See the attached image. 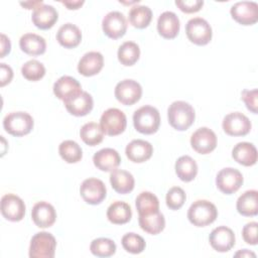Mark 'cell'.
Segmentation results:
<instances>
[{"label":"cell","instance_id":"obj_30","mask_svg":"<svg viewBox=\"0 0 258 258\" xmlns=\"http://www.w3.org/2000/svg\"><path fill=\"white\" fill-rule=\"evenodd\" d=\"M132 211L131 207L121 201H116L111 204L107 210V218L108 220L116 225L126 224L131 220Z\"/></svg>","mask_w":258,"mask_h":258},{"label":"cell","instance_id":"obj_3","mask_svg":"<svg viewBox=\"0 0 258 258\" xmlns=\"http://www.w3.org/2000/svg\"><path fill=\"white\" fill-rule=\"evenodd\" d=\"M218 217L216 206L207 200H198L192 203L187 211L188 221L196 227H206Z\"/></svg>","mask_w":258,"mask_h":258},{"label":"cell","instance_id":"obj_40","mask_svg":"<svg viewBox=\"0 0 258 258\" xmlns=\"http://www.w3.org/2000/svg\"><path fill=\"white\" fill-rule=\"evenodd\" d=\"M123 248L132 254H139L141 253L146 246L144 239L135 233H127L122 237L121 240Z\"/></svg>","mask_w":258,"mask_h":258},{"label":"cell","instance_id":"obj_35","mask_svg":"<svg viewBox=\"0 0 258 258\" xmlns=\"http://www.w3.org/2000/svg\"><path fill=\"white\" fill-rule=\"evenodd\" d=\"M152 19V11L148 6L135 5L129 11V22L132 26L142 29L149 25Z\"/></svg>","mask_w":258,"mask_h":258},{"label":"cell","instance_id":"obj_20","mask_svg":"<svg viewBox=\"0 0 258 258\" xmlns=\"http://www.w3.org/2000/svg\"><path fill=\"white\" fill-rule=\"evenodd\" d=\"M125 153L130 161L135 163H142L151 157L153 153V147L148 141L142 139H134L127 144Z\"/></svg>","mask_w":258,"mask_h":258},{"label":"cell","instance_id":"obj_13","mask_svg":"<svg viewBox=\"0 0 258 258\" xmlns=\"http://www.w3.org/2000/svg\"><path fill=\"white\" fill-rule=\"evenodd\" d=\"M234 20L242 25H252L258 20V4L254 1H240L231 7Z\"/></svg>","mask_w":258,"mask_h":258},{"label":"cell","instance_id":"obj_34","mask_svg":"<svg viewBox=\"0 0 258 258\" xmlns=\"http://www.w3.org/2000/svg\"><path fill=\"white\" fill-rule=\"evenodd\" d=\"M104 134L105 133L101 125L95 122L84 124L80 130V136L82 140L90 146H96L100 144L103 141Z\"/></svg>","mask_w":258,"mask_h":258},{"label":"cell","instance_id":"obj_25","mask_svg":"<svg viewBox=\"0 0 258 258\" xmlns=\"http://www.w3.org/2000/svg\"><path fill=\"white\" fill-rule=\"evenodd\" d=\"M56 40L66 48H74L80 44L82 40V32L77 25L68 22L58 28Z\"/></svg>","mask_w":258,"mask_h":258},{"label":"cell","instance_id":"obj_32","mask_svg":"<svg viewBox=\"0 0 258 258\" xmlns=\"http://www.w3.org/2000/svg\"><path fill=\"white\" fill-rule=\"evenodd\" d=\"M175 172L180 180L190 181L197 176L198 164L190 156L182 155L175 162Z\"/></svg>","mask_w":258,"mask_h":258},{"label":"cell","instance_id":"obj_44","mask_svg":"<svg viewBox=\"0 0 258 258\" xmlns=\"http://www.w3.org/2000/svg\"><path fill=\"white\" fill-rule=\"evenodd\" d=\"M175 5L185 13H194L201 10L204 5L203 0H176Z\"/></svg>","mask_w":258,"mask_h":258},{"label":"cell","instance_id":"obj_12","mask_svg":"<svg viewBox=\"0 0 258 258\" xmlns=\"http://www.w3.org/2000/svg\"><path fill=\"white\" fill-rule=\"evenodd\" d=\"M102 28L108 37L113 39L120 38L127 30L126 17L119 11H111L104 16L102 20Z\"/></svg>","mask_w":258,"mask_h":258},{"label":"cell","instance_id":"obj_7","mask_svg":"<svg viewBox=\"0 0 258 258\" xmlns=\"http://www.w3.org/2000/svg\"><path fill=\"white\" fill-rule=\"evenodd\" d=\"M100 125L105 134L109 136L119 135L126 128V115L117 108H109L102 114Z\"/></svg>","mask_w":258,"mask_h":258},{"label":"cell","instance_id":"obj_45","mask_svg":"<svg viewBox=\"0 0 258 258\" xmlns=\"http://www.w3.org/2000/svg\"><path fill=\"white\" fill-rule=\"evenodd\" d=\"M0 74H1V80H0V86L4 87L5 85L9 84L13 78V71L12 69L7 66L6 63H0Z\"/></svg>","mask_w":258,"mask_h":258},{"label":"cell","instance_id":"obj_15","mask_svg":"<svg viewBox=\"0 0 258 258\" xmlns=\"http://www.w3.org/2000/svg\"><path fill=\"white\" fill-rule=\"evenodd\" d=\"M1 214L8 221H21L25 215V204L16 195H4L1 199Z\"/></svg>","mask_w":258,"mask_h":258},{"label":"cell","instance_id":"obj_1","mask_svg":"<svg viewBox=\"0 0 258 258\" xmlns=\"http://www.w3.org/2000/svg\"><path fill=\"white\" fill-rule=\"evenodd\" d=\"M167 118L170 126L178 131L188 129L196 118V113L191 105L184 101H175L167 109Z\"/></svg>","mask_w":258,"mask_h":258},{"label":"cell","instance_id":"obj_5","mask_svg":"<svg viewBox=\"0 0 258 258\" xmlns=\"http://www.w3.org/2000/svg\"><path fill=\"white\" fill-rule=\"evenodd\" d=\"M55 238L47 232L36 233L30 240V258H53L55 253Z\"/></svg>","mask_w":258,"mask_h":258},{"label":"cell","instance_id":"obj_43","mask_svg":"<svg viewBox=\"0 0 258 258\" xmlns=\"http://www.w3.org/2000/svg\"><path fill=\"white\" fill-rule=\"evenodd\" d=\"M257 228H258L257 222H250L243 227L242 236L244 241L247 244H250V245L257 244Z\"/></svg>","mask_w":258,"mask_h":258},{"label":"cell","instance_id":"obj_49","mask_svg":"<svg viewBox=\"0 0 258 258\" xmlns=\"http://www.w3.org/2000/svg\"><path fill=\"white\" fill-rule=\"evenodd\" d=\"M235 256H236V257H238V256H242V257L252 256V257H255V254H254L253 252H250V251H249V250H247V249H243L242 251L237 252V253L235 254Z\"/></svg>","mask_w":258,"mask_h":258},{"label":"cell","instance_id":"obj_47","mask_svg":"<svg viewBox=\"0 0 258 258\" xmlns=\"http://www.w3.org/2000/svg\"><path fill=\"white\" fill-rule=\"evenodd\" d=\"M61 4H63L68 9L70 10H76L79 9L83 4L84 0H68V1H61Z\"/></svg>","mask_w":258,"mask_h":258},{"label":"cell","instance_id":"obj_2","mask_svg":"<svg viewBox=\"0 0 258 258\" xmlns=\"http://www.w3.org/2000/svg\"><path fill=\"white\" fill-rule=\"evenodd\" d=\"M135 129L142 134L155 133L160 125V115L156 108L145 105L137 109L133 114Z\"/></svg>","mask_w":258,"mask_h":258},{"label":"cell","instance_id":"obj_37","mask_svg":"<svg viewBox=\"0 0 258 258\" xmlns=\"http://www.w3.org/2000/svg\"><path fill=\"white\" fill-rule=\"evenodd\" d=\"M60 157L68 163L79 162L83 157L81 146L73 140H64L58 146Z\"/></svg>","mask_w":258,"mask_h":258},{"label":"cell","instance_id":"obj_19","mask_svg":"<svg viewBox=\"0 0 258 258\" xmlns=\"http://www.w3.org/2000/svg\"><path fill=\"white\" fill-rule=\"evenodd\" d=\"M58 13L56 9L48 4H41L36 7L31 15L33 24L39 29L51 28L57 21Z\"/></svg>","mask_w":258,"mask_h":258},{"label":"cell","instance_id":"obj_10","mask_svg":"<svg viewBox=\"0 0 258 258\" xmlns=\"http://www.w3.org/2000/svg\"><path fill=\"white\" fill-rule=\"evenodd\" d=\"M114 94L116 99L121 104L130 106L140 100L142 95V88L136 81L126 79L116 85Z\"/></svg>","mask_w":258,"mask_h":258},{"label":"cell","instance_id":"obj_26","mask_svg":"<svg viewBox=\"0 0 258 258\" xmlns=\"http://www.w3.org/2000/svg\"><path fill=\"white\" fill-rule=\"evenodd\" d=\"M110 182L115 191L123 195L132 191L135 184L134 177L129 171L118 168L111 171Z\"/></svg>","mask_w":258,"mask_h":258},{"label":"cell","instance_id":"obj_31","mask_svg":"<svg viewBox=\"0 0 258 258\" xmlns=\"http://www.w3.org/2000/svg\"><path fill=\"white\" fill-rule=\"evenodd\" d=\"M139 226L148 234L157 235L165 227L164 216L158 211L148 215H139Z\"/></svg>","mask_w":258,"mask_h":258},{"label":"cell","instance_id":"obj_36","mask_svg":"<svg viewBox=\"0 0 258 258\" xmlns=\"http://www.w3.org/2000/svg\"><path fill=\"white\" fill-rule=\"evenodd\" d=\"M118 59L126 67L133 66L140 56V48L133 41H125L118 48Z\"/></svg>","mask_w":258,"mask_h":258},{"label":"cell","instance_id":"obj_21","mask_svg":"<svg viewBox=\"0 0 258 258\" xmlns=\"http://www.w3.org/2000/svg\"><path fill=\"white\" fill-rule=\"evenodd\" d=\"M82 91L81 84L70 76H62L53 84V94L63 102L80 94Z\"/></svg>","mask_w":258,"mask_h":258},{"label":"cell","instance_id":"obj_4","mask_svg":"<svg viewBox=\"0 0 258 258\" xmlns=\"http://www.w3.org/2000/svg\"><path fill=\"white\" fill-rule=\"evenodd\" d=\"M3 127L13 136H24L32 130L33 118L26 112H11L3 119Z\"/></svg>","mask_w":258,"mask_h":258},{"label":"cell","instance_id":"obj_27","mask_svg":"<svg viewBox=\"0 0 258 258\" xmlns=\"http://www.w3.org/2000/svg\"><path fill=\"white\" fill-rule=\"evenodd\" d=\"M232 156L239 164L251 166L257 161V149L250 142H239L234 146Z\"/></svg>","mask_w":258,"mask_h":258},{"label":"cell","instance_id":"obj_38","mask_svg":"<svg viewBox=\"0 0 258 258\" xmlns=\"http://www.w3.org/2000/svg\"><path fill=\"white\" fill-rule=\"evenodd\" d=\"M90 250L97 257H110L116 252V244L108 238H97L92 241Z\"/></svg>","mask_w":258,"mask_h":258},{"label":"cell","instance_id":"obj_18","mask_svg":"<svg viewBox=\"0 0 258 258\" xmlns=\"http://www.w3.org/2000/svg\"><path fill=\"white\" fill-rule=\"evenodd\" d=\"M31 218L37 227L48 228L54 224L56 213L53 206L49 203L38 202L32 208Z\"/></svg>","mask_w":258,"mask_h":258},{"label":"cell","instance_id":"obj_9","mask_svg":"<svg viewBox=\"0 0 258 258\" xmlns=\"http://www.w3.org/2000/svg\"><path fill=\"white\" fill-rule=\"evenodd\" d=\"M80 194L87 204L99 205L106 198L107 189L105 183L101 179L90 177L82 182Z\"/></svg>","mask_w":258,"mask_h":258},{"label":"cell","instance_id":"obj_23","mask_svg":"<svg viewBox=\"0 0 258 258\" xmlns=\"http://www.w3.org/2000/svg\"><path fill=\"white\" fill-rule=\"evenodd\" d=\"M104 66V57L99 51L85 53L78 63V71L85 77H92L100 73Z\"/></svg>","mask_w":258,"mask_h":258},{"label":"cell","instance_id":"obj_17","mask_svg":"<svg viewBox=\"0 0 258 258\" xmlns=\"http://www.w3.org/2000/svg\"><path fill=\"white\" fill-rule=\"evenodd\" d=\"M63 104L70 114L77 117H81L86 116L92 111L94 101L92 96L88 92L82 91L80 94L64 101Z\"/></svg>","mask_w":258,"mask_h":258},{"label":"cell","instance_id":"obj_11","mask_svg":"<svg viewBox=\"0 0 258 258\" xmlns=\"http://www.w3.org/2000/svg\"><path fill=\"white\" fill-rule=\"evenodd\" d=\"M222 126L225 133L230 136L247 135L252 127L249 118L240 112H232L226 115Z\"/></svg>","mask_w":258,"mask_h":258},{"label":"cell","instance_id":"obj_46","mask_svg":"<svg viewBox=\"0 0 258 258\" xmlns=\"http://www.w3.org/2000/svg\"><path fill=\"white\" fill-rule=\"evenodd\" d=\"M11 50V43L10 39L5 35L1 34V52H0V57H4L6 54H8Z\"/></svg>","mask_w":258,"mask_h":258},{"label":"cell","instance_id":"obj_33","mask_svg":"<svg viewBox=\"0 0 258 258\" xmlns=\"http://www.w3.org/2000/svg\"><path fill=\"white\" fill-rule=\"evenodd\" d=\"M138 215H148L159 211V201L157 197L150 191L140 192L135 201Z\"/></svg>","mask_w":258,"mask_h":258},{"label":"cell","instance_id":"obj_42","mask_svg":"<svg viewBox=\"0 0 258 258\" xmlns=\"http://www.w3.org/2000/svg\"><path fill=\"white\" fill-rule=\"evenodd\" d=\"M257 89L244 90L241 93V99L244 101L247 109L254 114H257Z\"/></svg>","mask_w":258,"mask_h":258},{"label":"cell","instance_id":"obj_24","mask_svg":"<svg viewBox=\"0 0 258 258\" xmlns=\"http://www.w3.org/2000/svg\"><path fill=\"white\" fill-rule=\"evenodd\" d=\"M95 166L102 171H112L121 163V157L117 150L113 148H103L93 156Z\"/></svg>","mask_w":258,"mask_h":258},{"label":"cell","instance_id":"obj_16","mask_svg":"<svg viewBox=\"0 0 258 258\" xmlns=\"http://www.w3.org/2000/svg\"><path fill=\"white\" fill-rule=\"evenodd\" d=\"M209 241L216 251L228 252L235 245V234L232 229L226 226H220L211 232Z\"/></svg>","mask_w":258,"mask_h":258},{"label":"cell","instance_id":"obj_39","mask_svg":"<svg viewBox=\"0 0 258 258\" xmlns=\"http://www.w3.org/2000/svg\"><path fill=\"white\" fill-rule=\"evenodd\" d=\"M21 74L26 80L36 82L42 79L45 75V68L40 61L36 59H30L22 66Z\"/></svg>","mask_w":258,"mask_h":258},{"label":"cell","instance_id":"obj_48","mask_svg":"<svg viewBox=\"0 0 258 258\" xmlns=\"http://www.w3.org/2000/svg\"><path fill=\"white\" fill-rule=\"evenodd\" d=\"M43 4V2L40 1H28V2H20V5L25 7L26 9H35L36 7H38L39 5Z\"/></svg>","mask_w":258,"mask_h":258},{"label":"cell","instance_id":"obj_14","mask_svg":"<svg viewBox=\"0 0 258 258\" xmlns=\"http://www.w3.org/2000/svg\"><path fill=\"white\" fill-rule=\"evenodd\" d=\"M190 145L200 154H208L217 146V136L208 127H201L196 130L190 137Z\"/></svg>","mask_w":258,"mask_h":258},{"label":"cell","instance_id":"obj_6","mask_svg":"<svg viewBox=\"0 0 258 258\" xmlns=\"http://www.w3.org/2000/svg\"><path fill=\"white\" fill-rule=\"evenodd\" d=\"M185 33L187 38L197 45H206L212 39V27L202 17H194L186 22Z\"/></svg>","mask_w":258,"mask_h":258},{"label":"cell","instance_id":"obj_28","mask_svg":"<svg viewBox=\"0 0 258 258\" xmlns=\"http://www.w3.org/2000/svg\"><path fill=\"white\" fill-rule=\"evenodd\" d=\"M236 208L242 216H256L258 214V191L256 189H250L243 192L237 200Z\"/></svg>","mask_w":258,"mask_h":258},{"label":"cell","instance_id":"obj_41","mask_svg":"<svg viewBox=\"0 0 258 258\" xmlns=\"http://www.w3.org/2000/svg\"><path fill=\"white\" fill-rule=\"evenodd\" d=\"M185 199H186V196L184 190L179 186H173L166 194V198H165L166 206L170 210H173V211L178 210L183 206Z\"/></svg>","mask_w":258,"mask_h":258},{"label":"cell","instance_id":"obj_22","mask_svg":"<svg viewBox=\"0 0 258 258\" xmlns=\"http://www.w3.org/2000/svg\"><path fill=\"white\" fill-rule=\"evenodd\" d=\"M179 27V19L174 12L164 11L157 19V31L163 38H174L178 34Z\"/></svg>","mask_w":258,"mask_h":258},{"label":"cell","instance_id":"obj_8","mask_svg":"<svg viewBox=\"0 0 258 258\" xmlns=\"http://www.w3.org/2000/svg\"><path fill=\"white\" fill-rule=\"evenodd\" d=\"M216 184L223 194L231 195L236 192L243 184V175L236 168L226 167L218 172Z\"/></svg>","mask_w":258,"mask_h":258},{"label":"cell","instance_id":"obj_29","mask_svg":"<svg viewBox=\"0 0 258 258\" xmlns=\"http://www.w3.org/2000/svg\"><path fill=\"white\" fill-rule=\"evenodd\" d=\"M19 46L22 51L29 55H40L46 49V42L38 34L25 33L19 39Z\"/></svg>","mask_w":258,"mask_h":258}]
</instances>
